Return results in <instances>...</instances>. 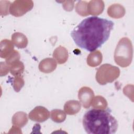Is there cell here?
<instances>
[{
	"label": "cell",
	"mask_w": 134,
	"mask_h": 134,
	"mask_svg": "<svg viewBox=\"0 0 134 134\" xmlns=\"http://www.w3.org/2000/svg\"><path fill=\"white\" fill-rule=\"evenodd\" d=\"M114 23L110 20L92 16L83 19L71 32L77 47L93 52L109 38Z\"/></svg>",
	"instance_id": "obj_1"
},
{
	"label": "cell",
	"mask_w": 134,
	"mask_h": 134,
	"mask_svg": "<svg viewBox=\"0 0 134 134\" xmlns=\"http://www.w3.org/2000/svg\"><path fill=\"white\" fill-rule=\"evenodd\" d=\"M83 126L89 134H114L117 130L118 124L109 109L93 108L83 116Z\"/></svg>",
	"instance_id": "obj_2"
},
{
	"label": "cell",
	"mask_w": 134,
	"mask_h": 134,
	"mask_svg": "<svg viewBox=\"0 0 134 134\" xmlns=\"http://www.w3.org/2000/svg\"><path fill=\"white\" fill-rule=\"evenodd\" d=\"M133 55L132 45L131 41L126 37L118 42L114 53V60L118 65L125 68L130 65Z\"/></svg>",
	"instance_id": "obj_3"
},
{
	"label": "cell",
	"mask_w": 134,
	"mask_h": 134,
	"mask_svg": "<svg viewBox=\"0 0 134 134\" xmlns=\"http://www.w3.org/2000/svg\"><path fill=\"white\" fill-rule=\"evenodd\" d=\"M120 70L118 68L110 64H105L101 65L97 71L96 80L101 85L111 83L118 77Z\"/></svg>",
	"instance_id": "obj_4"
},
{
	"label": "cell",
	"mask_w": 134,
	"mask_h": 134,
	"mask_svg": "<svg viewBox=\"0 0 134 134\" xmlns=\"http://www.w3.org/2000/svg\"><path fill=\"white\" fill-rule=\"evenodd\" d=\"M32 2V1H30L28 4H21V1H16L11 4L9 9L10 13L16 17L21 16L32 9L34 5Z\"/></svg>",
	"instance_id": "obj_5"
},
{
	"label": "cell",
	"mask_w": 134,
	"mask_h": 134,
	"mask_svg": "<svg viewBox=\"0 0 134 134\" xmlns=\"http://www.w3.org/2000/svg\"><path fill=\"white\" fill-rule=\"evenodd\" d=\"M50 117V113L44 107L37 106L29 114V118L31 120L37 122H44Z\"/></svg>",
	"instance_id": "obj_6"
},
{
	"label": "cell",
	"mask_w": 134,
	"mask_h": 134,
	"mask_svg": "<svg viewBox=\"0 0 134 134\" xmlns=\"http://www.w3.org/2000/svg\"><path fill=\"white\" fill-rule=\"evenodd\" d=\"M94 96L93 91L90 87H83L79 91V99L85 108L90 107Z\"/></svg>",
	"instance_id": "obj_7"
},
{
	"label": "cell",
	"mask_w": 134,
	"mask_h": 134,
	"mask_svg": "<svg viewBox=\"0 0 134 134\" xmlns=\"http://www.w3.org/2000/svg\"><path fill=\"white\" fill-rule=\"evenodd\" d=\"M57 67L55 61L52 58H47L42 60L39 65V69L41 72L50 73L54 71Z\"/></svg>",
	"instance_id": "obj_8"
},
{
	"label": "cell",
	"mask_w": 134,
	"mask_h": 134,
	"mask_svg": "<svg viewBox=\"0 0 134 134\" xmlns=\"http://www.w3.org/2000/svg\"><path fill=\"white\" fill-rule=\"evenodd\" d=\"M13 42L9 40L5 39L1 42V57L6 58L14 51Z\"/></svg>",
	"instance_id": "obj_9"
},
{
	"label": "cell",
	"mask_w": 134,
	"mask_h": 134,
	"mask_svg": "<svg viewBox=\"0 0 134 134\" xmlns=\"http://www.w3.org/2000/svg\"><path fill=\"white\" fill-rule=\"evenodd\" d=\"M13 43L18 48H24L28 44V40L26 36L22 33L16 32L12 36Z\"/></svg>",
	"instance_id": "obj_10"
},
{
	"label": "cell",
	"mask_w": 134,
	"mask_h": 134,
	"mask_svg": "<svg viewBox=\"0 0 134 134\" xmlns=\"http://www.w3.org/2000/svg\"><path fill=\"white\" fill-rule=\"evenodd\" d=\"M53 57L56 59L58 63H64L66 62L68 58V51L65 48L60 46L56 48L54 51Z\"/></svg>",
	"instance_id": "obj_11"
},
{
	"label": "cell",
	"mask_w": 134,
	"mask_h": 134,
	"mask_svg": "<svg viewBox=\"0 0 134 134\" xmlns=\"http://www.w3.org/2000/svg\"><path fill=\"white\" fill-rule=\"evenodd\" d=\"M81 104L77 100H69L65 103L64 109L68 115H74L78 113L81 109Z\"/></svg>",
	"instance_id": "obj_12"
},
{
	"label": "cell",
	"mask_w": 134,
	"mask_h": 134,
	"mask_svg": "<svg viewBox=\"0 0 134 134\" xmlns=\"http://www.w3.org/2000/svg\"><path fill=\"white\" fill-rule=\"evenodd\" d=\"M28 122L27 114L22 111L15 113L12 118V124L18 127H23Z\"/></svg>",
	"instance_id": "obj_13"
},
{
	"label": "cell",
	"mask_w": 134,
	"mask_h": 134,
	"mask_svg": "<svg viewBox=\"0 0 134 134\" xmlns=\"http://www.w3.org/2000/svg\"><path fill=\"white\" fill-rule=\"evenodd\" d=\"M102 61V55L100 51H94L92 52L87 57V63L88 65L95 67L98 65Z\"/></svg>",
	"instance_id": "obj_14"
},
{
	"label": "cell",
	"mask_w": 134,
	"mask_h": 134,
	"mask_svg": "<svg viewBox=\"0 0 134 134\" xmlns=\"http://www.w3.org/2000/svg\"><path fill=\"white\" fill-rule=\"evenodd\" d=\"M104 3L103 1H100L99 4H96L95 1H90L87 5V12L89 14L93 15H98L101 14V13L96 8H98L99 9L103 10L104 9Z\"/></svg>",
	"instance_id": "obj_15"
},
{
	"label": "cell",
	"mask_w": 134,
	"mask_h": 134,
	"mask_svg": "<svg viewBox=\"0 0 134 134\" xmlns=\"http://www.w3.org/2000/svg\"><path fill=\"white\" fill-rule=\"evenodd\" d=\"M10 73L14 76L21 75L24 70V65L22 62L18 61L9 66Z\"/></svg>",
	"instance_id": "obj_16"
},
{
	"label": "cell",
	"mask_w": 134,
	"mask_h": 134,
	"mask_svg": "<svg viewBox=\"0 0 134 134\" xmlns=\"http://www.w3.org/2000/svg\"><path fill=\"white\" fill-rule=\"evenodd\" d=\"M51 118L55 122H62L66 118L65 113L61 110L54 109L51 111Z\"/></svg>",
	"instance_id": "obj_17"
},
{
	"label": "cell",
	"mask_w": 134,
	"mask_h": 134,
	"mask_svg": "<svg viewBox=\"0 0 134 134\" xmlns=\"http://www.w3.org/2000/svg\"><path fill=\"white\" fill-rule=\"evenodd\" d=\"M91 105L94 108L105 109L107 106V103L105 98L101 96H97L93 99Z\"/></svg>",
	"instance_id": "obj_18"
},
{
	"label": "cell",
	"mask_w": 134,
	"mask_h": 134,
	"mask_svg": "<svg viewBox=\"0 0 134 134\" xmlns=\"http://www.w3.org/2000/svg\"><path fill=\"white\" fill-rule=\"evenodd\" d=\"M12 85L16 92H18L21 90L24 85V81L23 77H21V75L16 76V77L13 79Z\"/></svg>",
	"instance_id": "obj_19"
},
{
	"label": "cell",
	"mask_w": 134,
	"mask_h": 134,
	"mask_svg": "<svg viewBox=\"0 0 134 134\" xmlns=\"http://www.w3.org/2000/svg\"><path fill=\"white\" fill-rule=\"evenodd\" d=\"M20 55L18 51L14 50L12 53L6 58V63L9 66L15 62L19 61Z\"/></svg>",
	"instance_id": "obj_20"
},
{
	"label": "cell",
	"mask_w": 134,
	"mask_h": 134,
	"mask_svg": "<svg viewBox=\"0 0 134 134\" xmlns=\"http://www.w3.org/2000/svg\"><path fill=\"white\" fill-rule=\"evenodd\" d=\"M86 4H79L78 3L76 6V11L77 13L81 15V16H87L88 14L87 10H86L85 9H83V8H86Z\"/></svg>",
	"instance_id": "obj_21"
}]
</instances>
